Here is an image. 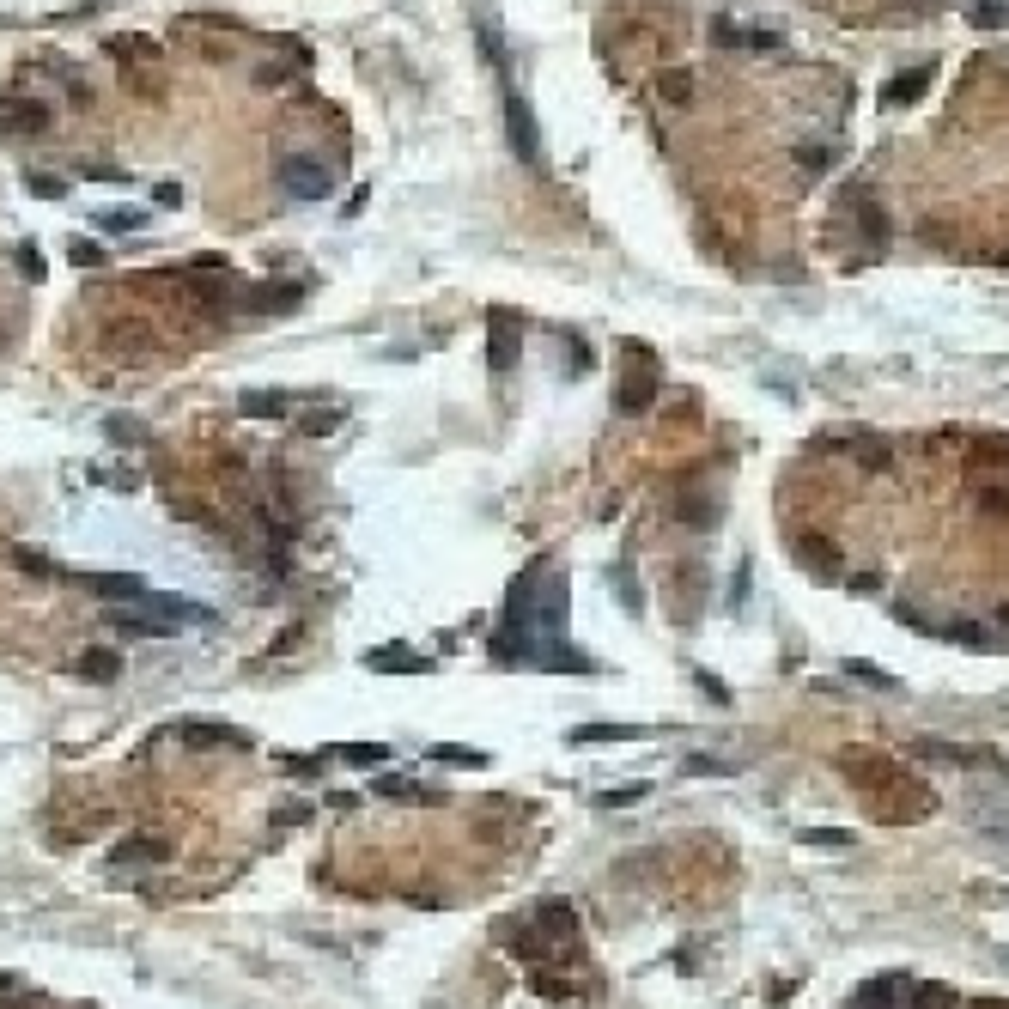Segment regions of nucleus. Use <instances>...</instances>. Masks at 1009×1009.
I'll use <instances>...</instances> for the list:
<instances>
[{"instance_id": "1", "label": "nucleus", "mask_w": 1009, "mask_h": 1009, "mask_svg": "<svg viewBox=\"0 0 1009 1009\" xmlns=\"http://www.w3.org/2000/svg\"><path fill=\"white\" fill-rule=\"evenodd\" d=\"M493 657L499 663H566V669H590L584 657H572L566 645V578L548 572V560H535L511 596H505V620L493 633Z\"/></svg>"}, {"instance_id": "2", "label": "nucleus", "mask_w": 1009, "mask_h": 1009, "mask_svg": "<svg viewBox=\"0 0 1009 1009\" xmlns=\"http://www.w3.org/2000/svg\"><path fill=\"white\" fill-rule=\"evenodd\" d=\"M195 620H207V608H195V602H183V596H152V590H140L134 602H122V608L104 614V627L122 633V639H171V633L195 627Z\"/></svg>"}, {"instance_id": "3", "label": "nucleus", "mask_w": 1009, "mask_h": 1009, "mask_svg": "<svg viewBox=\"0 0 1009 1009\" xmlns=\"http://www.w3.org/2000/svg\"><path fill=\"white\" fill-rule=\"evenodd\" d=\"M499 104H505V134H511V152H517V165L541 171V134H535V116H529L523 92L499 80Z\"/></svg>"}, {"instance_id": "4", "label": "nucleus", "mask_w": 1009, "mask_h": 1009, "mask_svg": "<svg viewBox=\"0 0 1009 1009\" xmlns=\"http://www.w3.org/2000/svg\"><path fill=\"white\" fill-rule=\"evenodd\" d=\"M280 183H286V195H298V201H323V195L335 189V171H329L323 159H310V152H292V159H280Z\"/></svg>"}, {"instance_id": "5", "label": "nucleus", "mask_w": 1009, "mask_h": 1009, "mask_svg": "<svg viewBox=\"0 0 1009 1009\" xmlns=\"http://www.w3.org/2000/svg\"><path fill=\"white\" fill-rule=\"evenodd\" d=\"M49 110L37 98H0V134H43Z\"/></svg>"}, {"instance_id": "6", "label": "nucleus", "mask_w": 1009, "mask_h": 1009, "mask_svg": "<svg viewBox=\"0 0 1009 1009\" xmlns=\"http://www.w3.org/2000/svg\"><path fill=\"white\" fill-rule=\"evenodd\" d=\"M98 341H104L116 359H128V365H140V359L152 353V329H146V323H110Z\"/></svg>"}, {"instance_id": "7", "label": "nucleus", "mask_w": 1009, "mask_h": 1009, "mask_svg": "<svg viewBox=\"0 0 1009 1009\" xmlns=\"http://www.w3.org/2000/svg\"><path fill=\"white\" fill-rule=\"evenodd\" d=\"M906 997H912V985H906V979H870V985L858 991V1003H851V1009H906Z\"/></svg>"}, {"instance_id": "8", "label": "nucleus", "mask_w": 1009, "mask_h": 1009, "mask_svg": "<svg viewBox=\"0 0 1009 1009\" xmlns=\"http://www.w3.org/2000/svg\"><path fill=\"white\" fill-rule=\"evenodd\" d=\"M651 390H657V371H645V365H639V371H633V377L614 390V408H620V414H645Z\"/></svg>"}, {"instance_id": "9", "label": "nucleus", "mask_w": 1009, "mask_h": 1009, "mask_svg": "<svg viewBox=\"0 0 1009 1009\" xmlns=\"http://www.w3.org/2000/svg\"><path fill=\"white\" fill-rule=\"evenodd\" d=\"M298 298H304V286H298V280H286V286H256V292H250V304H256V310H268V317H286V310H292Z\"/></svg>"}, {"instance_id": "10", "label": "nucleus", "mask_w": 1009, "mask_h": 1009, "mask_svg": "<svg viewBox=\"0 0 1009 1009\" xmlns=\"http://www.w3.org/2000/svg\"><path fill=\"white\" fill-rule=\"evenodd\" d=\"M493 365L499 371L517 365V317H493Z\"/></svg>"}, {"instance_id": "11", "label": "nucleus", "mask_w": 1009, "mask_h": 1009, "mask_svg": "<svg viewBox=\"0 0 1009 1009\" xmlns=\"http://www.w3.org/2000/svg\"><path fill=\"white\" fill-rule=\"evenodd\" d=\"M924 86H930V73L918 67V73H906V80H888V86H882V104H888V110H900V104H912Z\"/></svg>"}, {"instance_id": "12", "label": "nucleus", "mask_w": 1009, "mask_h": 1009, "mask_svg": "<svg viewBox=\"0 0 1009 1009\" xmlns=\"http://www.w3.org/2000/svg\"><path fill=\"white\" fill-rule=\"evenodd\" d=\"M165 839H128V845H116V864H159L165 858Z\"/></svg>"}, {"instance_id": "13", "label": "nucleus", "mask_w": 1009, "mask_h": 1009, "mask_svg": "<svg viewBox=\"0 0 1009 1009\" xmlns=\"http://www.w3.org/2000/svg\"><path fill=\"white\" fill-rule=\"evenodd\" d=\"M292 402H298L292 390H250V396H244V414H268V420H274V414H286Z\"/></svg>"}, {"instance_id": "14", "label": "nucleus", "mask_w": 1009, "mask_h": 1009, "mask_svg": "<svg viewBox=\"0 0 1009 1009\" xmlns=\"http://www.w3.org/2000/svg\"><path fill=\"white\" fill-rule=\"evenodd\" d=\"M633 736H645L639 724H584V730H572V742H633Z\"/></svg>"}, {"instance_id": "15", "label": "nucleus", "mask_w": 1009, "mask_h": 1009, "mask_svg": "<svg viewBox=\"0 0 1009 1009\" xmlns=\"http://www.w3.org/2000/svg\"><path fill=\"white\" fill-rule=\"evenodd\" d=\"M967 19H973V25H985V31H997V25H1009V0H973Z\"/></svg>"}, {"instance_id": "16", "label": "nucleus", "mask_w": 1009, "mask_h": 1009, "mask_svg": "<svg viewBox=\"0 0 1009 1009\" xmlns=\"http://www.w3.org/2000/svg\"><path fill=\"white\" fill-rule=\"evenodd\" d=\"M73 669H80V675H92V681H110V675L122 669V657H116V651H92V657H80Z\"/></svg>"}, {"instance_id": "17", "label": "nucleus", "mask_w": 1009, "mask_h": 1009, "mask_svg": "<svg viewBox=\"0 0 1009 1009\" xmlns=\"http://www.w3.org/2000/svg\"><path fill=\"white\" fill-rule=\"evenodd\" d=\"M140 225H146L140 207H110V213H98V231H140Z\"/></svg>"}, {"instance_id": "18", "label": "nucleus", "mask_w": 1009, "mask_h": 1009, "mask_svg": "<svg viewBox=\"0 0 1009 1009\" xmlns=\"http://www.w3.org/2000/svg\"><path fill=\"white\" fill-rule=\"evenodd\" d=\"M177 736H183V742H244L238 730H225V724H183Z\"/></svg>"}, {"instance_id": "19", "label": "nucleus", "mask_w": 1009, "mask_h": 1009, "mask_svg": "<svg viewBox=\"0 0 1009 1009\" xmlns=\"http://www.w3.org/2000/svg\"><path fill=\"white\" fill-rule=\"evenodd\" d=\"M979 499H985V511H1003V517H1009V481H985Z\"/></svg>"}, {"instance_id": "20", "label": "nucleus", "mask_w": 1009, "mask_h": 1009, "mask_svg": "<svg viewBox=\"0 0 1009 1009\" xmlns=\"http://www.w3.org/2000/svg\"><path fill=\"white\" fill-rule=\"evenodd\" d=\"M657 92H663L669 104H687V92H693V80H687V73H669V80H663Z\"/></svg>"}, {"instance_id": "21", "label": "nucleus", "mask_w": 1009, "mask_h": 1009, "mask_svg": "<svg viewBox=\"0 0 1009 1009\" xmlns=\"http://www.w3.org/2000/svg\"><path fill=\"white\" fill-rule=\"evenodd\" d=\"M341 760H353V766H383V760H390V754H383V748H347Z\"/></svg>"}, {"instance_id": "22", "label": "nucleus", "mask_w": 1009, "mask_h": 1009, "mask_svg": "<svg viewBox=\"0 0 1009 1009\" xmlns=\"http://www.w3.org/2000/svg\"><path fill=\"white\" fill-rule=\"evenodd\" d=\"M67 256L80 262V268H92V262H98V244H86V238H73V244H67Z\"/></svg>"}, {"instance_id": "23", "label": "nucleus", "mask_w": 1009, "mask_h": 1009, "mask_svg": "<svg viewBox=\"0 0 1009 1009\" xmlns=\"http://www.w3.org/2000/svg\"><path fill=\"white\" fill-rule=\"evenodd\" d=\"M371 669H426V657H371Z\"/></svg>"}, {"instance_id": "24", "label": "nucleus", "mask_w": 1009, "mask_h": 1009, "mask_svg": "<svg viewBox=\"0 0 1009 1009\" xmlns=\"http://www.w3.org/2000/svg\"><path fill=\"white\" fill-rule=\"evenodd\" d=\"M19 262H25V280H43V262H37V244H19Z\"/></svg>"}, {"instance_id": "25", "label": "nucleus", "mask_w": 1009, "mask_h": 1009, "mask_svg": "<svg viewBox=\"0 0 1009 1009\" xmlns=\"http://www.w3.org/2000/svg\"><path fill=\"white\" fill-rule=\"evenodd\" d=\"M809 845H821V851H839V845H851L845 833H809Z\"/></svg>"}, {"instance_id": "26", "label": "nucleus", "mask_w": 1009, "mask_h": 1009, "mask_svg": "<svg viewBox=\"0 0 1009 1009\" xmlns=\"http://www.w3.org/2000/svg\"><path fill=\"white\" fill-rule=\"evenodd\" d=\"M1003 967H1009V955H1003Z\"/></svg>"}]
</instances>
